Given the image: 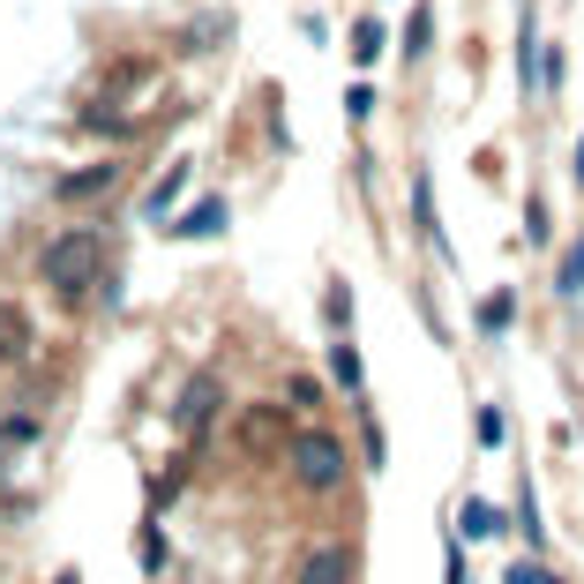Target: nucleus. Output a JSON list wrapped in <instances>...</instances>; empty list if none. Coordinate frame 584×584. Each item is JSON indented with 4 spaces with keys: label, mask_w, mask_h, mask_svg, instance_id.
<instances>
[{
    "label": "nucleus",
    "mask_w": 584,
    "mask_h": 584,
    "mask_svg": "<svg viewBox=\"0 0 584 584\" xmlns=\"http://www.w3.org/2000/svg\"><path fill=\"white\" fill-rule=\"evenodd\" d=\"M292 405H300V413H315V405H323V382H307V375H292Z\"/></svg>",
    "instance_id": "13"
},
{
    "label": "nucleus",
    "mask_w": 584,
    "mask_h": 584,
    "mask_svg": "<svg viewBox=\"0 0 584 584\" xmlns=\"http://www.w3.org/2000/svg\"><path fill=\"white\" fill-rule=\"evenodd\" d=\"M240 435H248V442H255V435H278V413H248V419H240Z\"/></svg>",
    "instance_id": "15"
},
{
    "label": "nucleus",
    "mask_w": 584,
    "mask_h": 584,
    "mask_svg": "<svg viewBox=\"0 0 584 584\" xmlns=\"http://www.w3.org/2000/svg\"><path fill=\"white\" fill-rule=\"evenodd\" d=\"M180 180H188V166H166V180L150 188V217H166V203L180 195Z\"/></svg>",
    "instance_id": "10"
},
{
    "label": "nucleus",
    "mask_w": 584,
    "mask_h": 584,
    "mask_svg": "<svg viewBox=\"0 0 584 584\" xmlns=\"http://www.w3.org/2000/svg\"><path fill=\"white\" fill-rule=\"evenodd\" d=\"M105 188H121V166H83L60 180V203H90V195H105Z\"/></svg>",
    "instance_id": "5"
},
{
    "label": "nucleus",
    "mask_w": 584,
    "mask_h": 584,
    "mask_svg": "<svg viewBox=\"0 0 584 584\" xmlns=\"http://www.w3.org/2000/svg\"><path fill=\"white\" fill-rule=\"evenodd\" d=\"M105 255H113V240H105L98 225H68V233L45 248V285H53V300L83 307L90 292H98V278H105Z\"/></svg>",
    "instance_id": "1"
},
{
    "label": "nucleus",
    "mask_w": 584,
    "mask_h": 584,
    "mask_svg": "<svg viewBox=\"0 0 584 584\" xmlns=\"http://www.w3.org/2000/svg\"><path fill=\"white\" fill-rule=\"evenodd\" d=\"M562 285H584V248H577V262H570V270H562Z\"/></svg>",
    "instance_id": "16"
},
{
    "label": "nucleus",
    "mask_w": 584,
    "mask_h": 584,
    "mask_svg": "<svg viewBox=\"0 0 584 584\" xmlns=\"http://www.w3.org/2000/svg\"><path fill=\"white\" fill-rule=\"evenodd\" d=\"M31 442H38V427H31V419H0V472H8V464L23 458Z\"/></svg>",
    "instance_id": "6"
},
{
    "label": "nucleus",
    "mask_w": 584,
    "mask_h": 584,
    "mask_svg": "<svg viewBox=\"0 0 584 584\" xmlns=\"http://www.w3.org/2000/svg\"><path fill=\"white\" fill-rule=\"evenodd\" d=\"M285 458H292V480H300V487H315V495H337V487H345V442H337L330 427H300L285 442Z\"/></svg>",
    "instance_id": "2"
},
{
    "label": "nucleus",
    "mask_w": 584,
    "mask_h": 584,
    "mask_svg": "<svg viewBox=\"0 0 584 584\" xmlns=\"http://www.w3.org/2000/svg\"><path fill=\"white\" fill-rule=\"evenodd\" d=\"M480 442H487V450L502 442V413H495V405H480Z\"/></svg>",
    "instance_id": "14"
},
{
    "label": "nucleus",
    "mask_w": 584,
    "mask_h": 584,
    "mask_svg": "<svg viewBox=\"0 0 584 584\" xmlns=\"http://www.w3.org/2000/svg\"><path fill=\"white\" fill-rule=\"evenodd\" d=\"M330 382H337V390H360V352H352V345H337V352H330Z\"/></svg>",
    "instance_id": "7"
},
{
    "label": "nucleus",
    "mask_w": 584,
    "mask_h": 584,
    "mask_svg": "<svg viewBox=\"0 0 584 584\" xmlns=\"http://www.w3.org/2000/svg\"><path fill=\"white\" fill-rule=\"evenodd\" d=\"M300 584H352V547H307L300 554Z\"/></svg>",
    "instance_id": "3"
},
{
    "label": "nucleus",
    "mask_w": 584,
    "mask_h": 584,
    "mask_svg": "<svg viewBox=\"0 0 584 584\" xmlns=\"http://www.w3.org/2000/svg\"><path fill=\"white\" fill-rule=\"evenodd\" d=\"M382 53V23H360V31H352V60H360V68H368V60H375Z\"/></svg>",
    "instance_id": "12"
},
{
    "label": "nucleus",
    "mask_w": 584,
    "mask_h": 584,
    "mask_svg": "<svg viewBox=\"0 0 584 584\" xmlns=\"http://www.w3.org/2000/svg\"><path fill=\"white\" fill-rule=\"evenodd\" d=\"M180 413L195 419V427H203L210 413H217V382H195V390H188V405H180Z\"/></svg>",
    "instance_id": "9"
},
{
    "label": "nucleus",
    "mask_w": 584,
    "mask_h": 584,
    "mask_svg": "<svg viewBox=\"0 0 584 584\" xmlns=\"http://www.w3.org/2000/svg\"><path fill=\"white\" fill-rule=\"evenodd\" d=\"M509 307H517L509 292H487V300H480V330H502V323H509Z\"/></svg>",
    "instance_id": "11"
},
{
    "label": "nucleus",
    "mask_w": 584,
    "mask_h": 584,
    "mask_svg": "<svg viewBox=\"0 0 584 584\" xmlns=\"http://www.w3.org/2000/svg\"><path fill=\"white\" fill-rule=\"evenodd\" d=\"M487 532H502V517L487 502H464V540H487Z\"/></svg>",
    "instance_id": "8"
},
{
    "label": "nucleus",
    "mask_w": 584,
    "mask_h": 584,
    "mask_svg": "<svg viewBox=\"0 0 584 584\" xmlns=\"http://www.w3.org/2000/svg\"><path fill=\"white\" fill-rule=\"evenodd\" d=\"M31 345H38V330H31V315H23V307H0V368L31 360Z\"/></svg>",
    "instance_id": "4"
},
{
    "label": "nucleus",
    "mask_w": 584,
    "mask_h": 584,
    "mask_svg": "<svg viewBox=\"0 0 584 584\" xmlns=\"http://www.w3.org/2000/svg\"><path fill=\"white\" fill-rule=\"evenodd\" d=\"M517 584H547V577H532V570H517Z\"/></svg>",
    "instance_id": "17"
}]
</instances>
